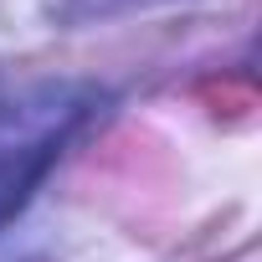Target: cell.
<instances>
[{
  "label": "cell",
  "instance_id": "obj_1",
  "mask_svg": "<svg viewBox=\"0 0 262 262\" xmlns=\"http://www.w3.org/2000/svg\"><path fill=\"white\" fill-rule=\"evenodd\" d=\"M98 98L103 93L82 82H47L0 108V231L31 206Z\"/></svg>",
  "mask_w": 262,
  "mask_h": 262
}]
</instances>
